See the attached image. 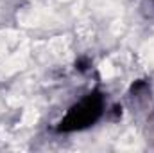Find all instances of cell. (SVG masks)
<instances>
[{
  "label": "cell",
  "mask_w": 154,
  "mask_h": 153,
  "mask_svg": "<svg viewBox=\"0 0 154 153\" xmlns=\"http://www.w3.org/2000/svg\"><path fill=\"white\" fill-rule=\"evenodd\" d=\"M104 108H106V101H104L102 92L93 90L68 108V112L57 124V132L70 133V132L86 130L102 117Z\"/></svg>",
  "instance_id": "1"
}]
</instances>
